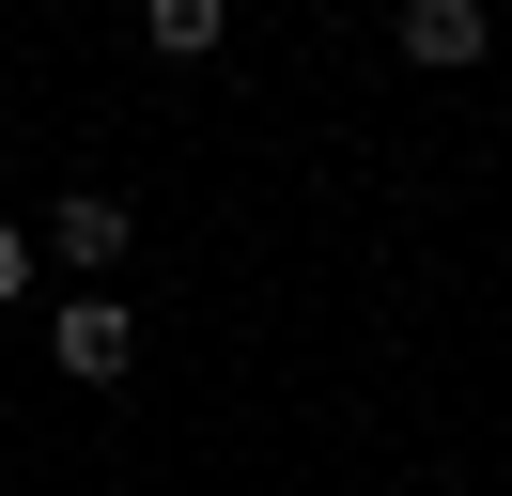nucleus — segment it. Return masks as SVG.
I'll return each instance as SVG.
<instances>
[{
  "mask_svg": "<svg viewBox=\"0 0 512 496\" xmlns=\"http://www.w3.org/2000/svg\"><path fill=\"white\" fill-rule=\"evenodd\" d=\"M16 295H32V233H0V310H16Z\"/></svg>",
  "mask_w": 512,
  "mask_h": 496,
  "instance_id": "nucleus-5",
  "label": "nucleus"
},
{
  "mask_svg": "<svg viewBox=\"0 0 512 496\" xmlns=\"http://www.w3.org/2000/svg\"><path fill=\"white\" fill-rule=\"evenodd\" d=\"M481 47H497V0H404V62L419 78H466Z\"/></svg>",
  "mask_w": 512,
  "mask_h": 496,
  "instance_id": "nucleus-3",
  "label": "nucleus"
},
{
  "mask_svg": "<svg viewBox=\"0 0 512 496\" xmlns=\"http://www.w3.org/2000/svg\"><path fill=\"white\" fill-rule=\"evenodd\" d=\"M140 248V217L109 202V186H78V202H47V233H32V264H78V295H109V264Z\"/></svg>",
  "mask_w": 512,
  "mask_h": 496,
  "instance_id": "nucleus-1",
  "label": "nucleus"
},
{
  "mask_svg": "<svg viewBox=\"0 0 512 496\" xmlns=\"http://www.w3.org/2000/svg\"><path fill=\"white\" fill-rule=\"evenodd\" d=\"M125 357H140L125 295H63V310H47V372H78V388H125Z\"/></svg>",
  "mask_w": 512,
  "mask_h": 496,
  "instance_id": "nucleus-2",
  "label": "nucleus"
},
{
  "mask_svg": "<svg viewBox=\"0 0 512 496\" xmlns=\"http://www.w3.org/2000/svg\"><path fill=\"white\" fill-rule=\"evenodd\" d=\"M218 31H233V0H140V47L156 62H202Z\"/></svg>",
  "mask_w": 512,
  "mask_h": 496,
  "instance_id": "nucleus-4",
  "label": "nucleus"
}]
</instances>
